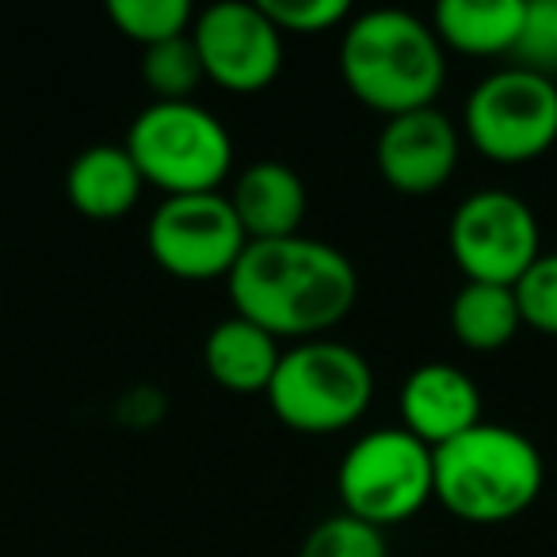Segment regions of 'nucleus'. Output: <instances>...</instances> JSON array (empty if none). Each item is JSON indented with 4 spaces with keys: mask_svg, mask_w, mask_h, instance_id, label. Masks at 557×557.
Listing matches in <instances>:
<instances>
[{
    "mask_svg": "<svg viewBox=\"0 0 557 557\" xmlns=\"http://www.w3.org/2000/svg\"><path fill=\"white\" fill-rule=\"evenodd\" d=\"M374 397V371L341 341H302L278 356L268 401L287 428L333 435L356 424Z\"/></svg>",
    "mask_w": 557,
    "mask_h": 557,
    "instance_id": "nucleus-4",
    "label": "nucleus"
},
{
    "mask_svg": "<svg viewBox=\"0 0 557 557\" xmlns=\"http://www.w3.org/2000/svg\"><path fill=\"white\" fill-rule=\"evenodd\" d=\"M278 356H283L278 336L237 318V313L218 321L207 333V344H202V363H207L210 379L225 389H237V394H252V389L268 394Z\"/></svg>",
    "mask_w": 557,
    "mask_h": 557,
    "instance_id": "nucleus-15",
    "label": "nucleus"
},
{
    "mask_svg": "<svg viewBox=\"0 0 557 557\" xmlns=\"http://www.w3.org/2000/svg\"><path fill=\"white\" fill-rule=\"evenodd\" d=\"M108 12L119 32L141 47H157V42L187 35L195 20L187 0H111Z\"/></svg>",
    "mask_w": 557,
    "mask_h": 557,
    "instance_id": "nucleus-19",
    "label": "nucleus"
},
{
    "mask_svg": "<svg viewBox=\"0 0 557 557\" xmlns=\"http://www.w3.org/2000/svg\"><path fill=\"white\" fill-rule=\"evenodd\" d=\"M458 164V131L440 108L394 115L379 134V169L401 195H432Z\"/></svg>",
    "mask_w": 557,
    "mask_h": 557,
    "instance_id": "nucleus-11",
    "label": "nucleus"
},
{
    "mask_svg": "<svg viewBox=\"0 0 557 557\" xmlns=\"http://www.w3.org/2000/svg\"><path fill=\"white\" fill-rule=\"evenodd\" d=\"M141 187H146V176H141V169L134 164L131 149L111 146V141L81 149V153L73 157L70 172H65L70 202L85 218H96V222H115V218H123L126 210L138 202Z\"/></svg>",
    "mask_w": 557,
    "mask_h": 557,
    "instance_id": "nucleus-14",
    "label": "nucleus"
},
{
    "mask_svg": "<svg viewBox=\"0 0 557 557\" xmlns=\"http://www.w3.org/2000/svg\"><path fill=\"white\" fill-rule=\"evenodd\" d=\"M511 58L523 70L557 77V0H527L523 27H519Z\"/></svg>",
    "mask_w": 557,
    "mask_h": 557,
    "instance_id": "nucleus-21",
    "label": "nucleus"
},
{
    "mask_svg": "<svg viewBox=\"0 0 557 557\" xmlns=\"http://www.w3.org/2000/svg\"><path fill=\"white\" fill-rule=\"evenodd\" d=\"M401 420L420 443L443 447L481 424L478 382L455 363H420L401 386Z\"/></svg>",
    "mask_w": 557,
    "mask_h": 557,
    "instance_id": "nucleus-12",
    "label": "nucleus"
},
{
    "mask_svg": "<svg viewBox=\"0 0 557 557\" xmlns=\"http://www.w3.org/2000/svg\"><path fill=\"white\" fill-rule=\"evenodd\" d=\"M516 302L523 325L557 336V252H539L516 283Z\"/></svg>",
    "mask_w": 557,
    "mask_h": 557,
    "instance_id": "nucleus-22",
    "label": "nucleus"
},
{
    "mask_svg": "<svg viewBox=\"0 0 557 557\" xmlns=\"http://www.w3.org/2000/svg\"><path fill=\"white\" fill-rule=\"evenodd\" d=\"M336 488L348 516L379 531L405 523L435 496L432 447L405 428H374L341 458Z\"/></svg>",
    "mask_w": 557,
    "mask_h": 557,
    "instance_id": "nucleus-6",
    "label": "nucleus"
},
{
    "mask_svg": "<svg viewBox=\"0 0 557 557\" xmlns=\"http://www.w3.org/2000/svg\"><path fill=\"white\" fill-rule=\"evenodd\" d=\"M298 557H386V539L379 527L341 511V516L321 519L306 534Z\"/></svg>",
    "mask_w": 557,
    "mask_h": 557,
    "instance_id": "nucleus-20",
    "label": "nucleus"
},
{
    "mask_svg": "<svg viewBox=\"0 0 557 557\" xmlns=\"http://www.w3.org/2000/svg\"><path fill=\"white\" fill-rule=\"evenodd\" d=\"M126 149L146 184H157L164 195L218 191L233 164L225 123L195 100H153L131 123Z\"/></svg>",
    "mask_w": 557,
    "mask_h": 557,
    "instance_id": "nucleus-5",
    "label": "nucleus"
},
{
    "mask_svg": "<svg viewBox=\"0 0 557 557\" xmlns=\"http://www.w3.org/2000/svg\"><path fill=\"white\" fill-rule=\"evenodd\" d=\"M141 77H146L149 92H153L157 100H191V92L202 85V77H207L191 32L176 35V39H169V42H157V47H146Z\"/></svg>",
    "mask_w": 557,
    "mask_h": 557,
    "instance_id": "nucleus-18",
    "label": "nucleus"
},
{
    "mask_svg": "<svg viewBox=\"0 0 557 557\" xmlns=\"http://www.w3.org/2000/svg\"><path fill=\"white\" fill-rule=\"evenodd\" d=\"M519 325H523V318H519L516 287L466 278V287L450 302V329L473 351L504 348L519 333Z\"/></svg>",
    "mask_w": 557,
    "mask_h": 557,
    "instance_id": "nucleus-17",
    "label": "nucleus"
},
{
    "mask_svg": "<svg viewBox=\"0 0 557 557\" xmlns=\"http://www.w3.org/2000/svg\"><path fill=\"white\" fill-rule=\"evenodd\" d=\"M248 240L295 237L306 218V184L290 164L256 161L237 176L230 195Z\"/></svg>",
    "mask_w": 557,
    "mask_h": 557,
    "instance_id": "nucleus-13",
    "label": "nucleus"
},
{
    "mask_svg": "<svg viewBox=\"0 0 557 557\" xmlns=\"http://www.w3.org/2000/svg\"><path fill=\"white\" fill-rule=\"evenodd\" d=\"M527 0H443L435 35L466 54H511L523 27Z\"/></svg>",
    "mask_w": 557,
    "mask_h": 557,
    "instance_id": "nucleus-16",
    "label": "nucleus"
},
{
    "mask_svg": "<svg viewBox=\"0 0 557 557\" xmlns=\"http://www.w3.org/2000/svg\"><path fill=\"white\" fill-rule=\"evenodd\" d=\"M202 70L230 92H256L283 70V32L271 24L260 4L218 0L191 24Z\"/></svg>",
    "mask_w": 557,
    "mask_h": 557,
    "instance_id": "nucleus-10",
    "label": "nucleus"
},
{
    "mask_svg": "<svg viewBox=\"0 0 557 557\" xmlns=\"http://www.w3.org/2000/svg\"><path fill=\"white\" fill-rule=\"evenodd\" d=\"M341 73L348 88L382 115L432 108L447 81L440 35L405 9H371L341 39Z\"/></svg>",
    "mask_w": 557,
    "mask_h": 557,
    "instance_id": "nucleus-2",
    "label": "nucleus"
},
{
    "mask_svg": "<svg viewBox=\"0 0 557 557\" xmlns=\"http://www.w3.org/2000/svg\"><path fill=\"white\" fill-rule=\"evenodd\" d=\"M466 134L488 161L542 157L557 141V81L523 65L488 73L466 100Z\"/></svg>",
    "mask_w": 557,
    "mask_h": 557,
    "instance_id": "nucleus-7",
    "label": "nucleus"
},
{
    "mask_svg": "<svg viewBox=\"0 0 557 557\" xmlns=\"http://www.w3.org/2000/svg\"><path fill=\"white\" fill-rule=\"evenodd\" d=\"M237 318L271 336H318L341 325L359 298V275L341 248L318 237L248 240L230 271Z\"/></svg>",
    "mask_w": 557,
    "mask_h": 557,
    "instance_id": "nucleus-1",
    "label": "nucleus"
},
{
    "mask_svg": "<svg viewBox=\"0 0 557 557\" xmlns=\"http://www.w3.org/2000/svg\"><path fill=\"white\" fill-rule=\"evenodd\" d=\"M435 496L466 523H508L542 488V455L523 432L485 424L432 450Z\"/></svg>",
    "mask_w": 557,
    "mask_h": 557,
    "instance_id": "nucleus-3",
    "label": "nucleus"
},
{
    "mask_svg": "<svg viewBox=\"0 0 557 557\" xmlns=\"http://www.w3.org/2000/svg\"><path fill=\"white\" fill-rule=\"evenodd\" d=\"M447 245L466 278L516 287L539 260V218L511 191H473L450 218Z\"/></svg>",
    "mask_w": 557,
    "mask_h": 557,
    "instance_id": "nucleus-8",
    "label": "nucleus"
},
{
    "mask_svg": "<svg viewBox=\"0 0 557 557\" xmlns=\"http://www.w3.org/2000/svg\"><path fill=\"white\" fill-rule=\"evenodd\" d=\"M260 9L271 16L278 32L318 35L329 27L344 24L351 12L348 0H260Z\"/></svg>",
    "mask_w": 557,
    "mask_h": 557,
    "instance_id": "nucleus-23",
    "label": "nucleus"
},
{
    "mask_svg": "<svg viewBox=\"0 0 557 557\" xmlns=\"http://www.w3.org/2000/svg\"><path fill=\"white\" fill-rule=\"evenodd\" d=\"M149 252L180 278H230L233 263L248 245V233L230 195H169L149 218Z\"/></svg>",
    "mask_w": 557,
    "mask_h": 557,
    "instance_id": "nucleus-9",
    "label": "nucleus"
}]
</instances>
